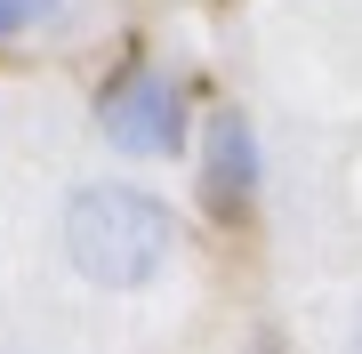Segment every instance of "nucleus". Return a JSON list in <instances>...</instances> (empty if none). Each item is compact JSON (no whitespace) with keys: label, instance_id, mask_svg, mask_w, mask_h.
I'll return each instance as SVG.
<instances>
[{"label":"nucleus","instance_id":"20e7f679","mask_svg":"<svg viewBox=\"0 0 362 354\" xmlns=\"http://www.w3.org/2000/svg\"><path fill=\"white\" fill-rule=\"evenodd\" d=\"M57 8H65V0H0V40H25L33 25H49Z\"/></svg>","mask_w":362,"mask_h":354},{"label":"nucleus","instance_id":"7ed1b4c3","mask_svg":"<svg viewBox=\"0 0 362 354\" xmlns=\"http://www.w3.org/2000/svg\"><path fill=\"white\" fill-rule=\"evenodd\" d=\"M258 177H266V153H258V129H250V113H209L202 129V210L209 218H250V201H258Z\"/></svg>","mask_w":362,"mask_h":354},{"label":"nucleus","instance_id":"39448f33","mask_svg":"<svg viewBox=\"0 0 362 354\" xmlns=\"http://www.w3.org/2000/svg\"><path fill=\"white\" fill-rule=\"evenodd\" d=\"M346 354H362V322H354V338H346Z\"/></svg>","mask_w":362,"mask_h":354},{"label":"nucleus","instance_id":"f03ea898","mask_svg":"<svg viewBox=\"0 0 362 354\" xmlns=\"http://www.w3.org/2000/svg\"><path fill=\"white\" fill-rule=\"evenodd\" d=\"M97 137L129 161H169L185 153V97L161 65H121L97 89Z\"/></svg>","mask_w":362,"mask_h":354},{"label":"nucleus","instance_id":"f257e3e1","mask_svg":"<svg viewBox=\"0 0 362 354\" xmlns=\"http://www.w3.org/2000/svg\"><path fill=\"white\" fill-rule=\"evenodd\" d=\"M57 242H65L81 282L145 290V282H161L169 258H177V210H169L153 185L97 177V185H73L65 218H57Z\"/></svg>","mask_w":362,"mask_h":354}]
</instances>
